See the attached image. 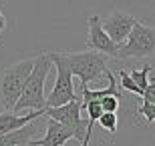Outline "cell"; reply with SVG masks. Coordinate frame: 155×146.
I'll list each match as a JSON object with an SVG mask.
<instances>
[{
	"label": "cell",
	"mask_w": 155,
	"mask_h": 146,
	"mask_svg": "<svg viewBox=\"0 0 155 146\" xmlns=\"http://www.w3.org/2000/svg\"><path fill=\"white\" fill-rule=\"evenodd\" d=\"M45 116V110H40V112H28V114H16V112H0V136L8 134V132H14V130L22 128L26 124L35 122L36 118Z\"/></svg>",
	"instance_id": "obj_10"
},
{
	"label": "cell",
	"mask_w": 155,
	"mask_h": 146,
	"mask_svg": "<svg viewBox=\"0 0 155 146\" xmlns=\"http://www.w3.org/2000/svg\"><path fill=\"white\" fill-rule=\"evenodd\" d=\"M137 112L141 114V116H145V122L147 124L155 122V104H151V102H141V106L137 108Z\"/></svg>",
	"instance_id": "obj_15"
},
{
	"label": "cell",
	"mask_w": 155,
	"mask_h": 146,
	"mask_svg": "<svg viewBox=\"0 0 155 146\" xmlns=\"http://www.w3.org/2000/svg\"><path fill=\"white\" fill-rule=\"evenodd\" d=\"M81 110H83V104H81V98L64 104V106L58 108H46L45 114L51 120L58 122L61 126L69 130L75 140H81V146H89L91 140V132H93V124L85 118H81Z\"/></svg>",
	"instance_id": "obj_4"
},
{
	"label": "cell",
	"mask_w": 155,
	"mask_h": 146,
	"mask_svg": "<svg viewBox=\"0 0 155 146\" xmlns=\"http://www.w3.org/2000/svg\"><path fill=\"white\" fill-rule=\"evenodd\" d=\"M81 104H83V102H81ZM83 108L89 112V122H91V124H95L99 118L105 114L103 106H101V102H89V104H83Z\"/></svg>",
	"instance_id": "obj_13"
},
{
	"label": "cell",
	"mask_w": 155,
	"mask_h": 146,
	"mask_svg": "<svg viewBox=\"0 0 155 146\" xmlns=\"http://www.w3.org/2000/svg\"><path fill=\"white\" fill-rule=\"evenodd\" d=\"M137 22H139L137 18L133 16V14H127V12H113V14H109L105 20H101L103 30L107 32V36H109L117 46L123 44L127 40V36L131 34L133 26Z\"/></svg>",
	"instance_id": "obj_8"
},
{
	"label": "cell",
	"mask_w": 155,
	"mask_h": 146,
	"mask_svg": "<svg viewBox=\"0 0 155 146\" xmlns=\"http://www.w3.org/2000/svg\"><path fill=\"white\" fill-rule=\"evenodd\" d=\"M141 98H143V102L155 104V68L151 70V80H149V84H147V88H145V92L141 94Z\"/></svg>",
	"instance_id": "obj_16"
},
{
	"label": "cell",
	"mask_w": 155,
	"mask_h": 146,
	"mask_svg": "<svg viewBox=\"0 0 155 146\" xmlns=\"http://www.w3.org/2000/svg\"><path fill=\"white\" fill-rule=\"evenodd\" d=\"M48 58L51 62L57 66V80H54V86H52L51 94L45 102V110L46 108H58V106H64L69 102L77 100L75 96V86H73V74L63 62L58 60L52 52H48Z\"/></svg>",
	"instance_id": "obj_6"
},
{
	"label": "cell",
	"mask_w": 155,
	"mask_h": 146,
	"mask_svg": "<svg viewBox=\"0 0 155 146\" xmlns=\"http://www.w3.org/2000/svg\"><path fill=\"white\" fill-rule=\"evenodd\" d=\"M64 66L71 70L73 76H79L81 88H87L89 82L99 78H105L107 68V58L103 54L85 50V52H52Z\"/></svg>",
	"instance_id": "obj_2"
},
{
	"label": "cell",
	"mask_w": 155,
	"mask_h": 146,
	"mask_svg": "<svg viewBox=\"0 0 155 146\" xmlns=\"http://www.w3.org/2000/svg\"><path fill=\"white\" fill-rule=\"evenodd\" d=\"M97 122L101 124V128L107 130V132H111V134H115V132H117V114L105 112L103 116L97 120Z\"/></svg>",
	"instance_id": "obj_14"
},
{
	"label": "cell",
	"mask_w": 155,
	"mask_h": 146,
	"mask_svg": "<svg viewBox=\"0 0 155 146\" xmlns=\"http://www.w3.org/2000/svg\"><path fill=\"white\" fill-rule=\"evenodd\" d=\"M4 30H6V18L2 14V10H0V32H4Z\"/></svg>",
	"instance_id": "obj_18"
},
{
	"label": "cell",
	"mask_w": 155,
	"mask_h": 146,
	"mask_svg": "<svg viewBox=\"0 0 155 146\" xmlns=\"http://www.w3.org/2000/svg\"><path fill=\"white\" fill-rule=\"evenodd\" d=\"M87 48L91 52L103 54L105 58H117V44L107 36V32L103 30L101 24V16H91L89 18V36H87Z\"/></svg>",
	"instance_id": "obj_7"
},
{
	"label": "cell",
	"mask_w": 155,
	"mask_h": 146,
	"mask_svg": "<svg viewBox=\"0 0 155 146\" xmlns=\"http://www.w3.org/2000/svg\"><path fill=\"white\" fill-rule=\"evenodd\" d=\"M151 70H153V66L145 62L141 70H133V72H129V76H131L133 82H135V86L141 90V94L145 92V88H147V84H149V74H151Z\"/></svg>",
	"instance_id": "obj_11"
},
{
	"label": "cell",
	"mask_w": 155,
	"mask_h": 146,
	"mask_svg": "<svg viewBox=\"0 0 155 146\" xmlns=\"http://www.w3.org/2000/svg\"><path fill=\"white\" fill-rule=\"evenodd\" d=\"M119 82H117V86H119L121 90H125V92H133V94H139L141 96V90L135 86V82H133V78L129 76V72L127 70H119Z\"/></svg>",
	"instance_id": "obj_12"
},
{
	"label": "cell",
	"mask_w": 155,
	"mask_h": 146,
	"mask_svg": "<svg viewBox=\"0 0 155 146\" xmlns=\"http://www.w3.org/2000/svg\"><path fill=\"white\" fill-rule=\"evenodd\" d=\"M155 54V28L143 22L133 26L131 34L123 44L117 46V60L129 58H149Z\"/></svg>",
	"instance_id": "obj_5"
},
{
	"label": "cell",
	"mask_w": 155,
	"mask_h": 146,
	"mask_svg": "<svg viewBox=\"0 0 155 146\" xmlns=\"http://www.w3.org/2000/svg\"><path fill=\"white\" fill-rule=\"evenodd\" d=\"M119 102H121V98H119V96H105L103 100H101V106H103V110H105V112L115 114V110L119 108Z\"/></svg>",
	"instance_id": "obj_17"
},
{
	"label": "cell",
	"mask_w": 155,
	"mask_h": 146,
	"mask_svg": "<svg viewBox=\"0 0 155 146\" xmlns=\"http://www.w3.org/2000/svg\"><path fill=\"white\" fill-rule=\"evenodd\" d=\"M32 66L35 58H24L0 72V104L6 112H14V106L20 100L24 84L32 72Z\"/></svg>",
	"instance_id": "obj_3"
},
{
	"label": "cell",
	"mask_w": 155,
	"mask_h": 146,
	"mask_svg": "<svg viewBox=\"0 0 155 146\" xmlns=\"http://www.w3.org/2000/svg\"><path fill=\"white\" fill-rule=\"evenodd\" d=\"M51 58L48 54H38L35 58V66H32V72H30L26 84H24L22 96L20 100L16 102L14 106V112H40L45 110V82L46 76H48V70H51Z\"/></svg>",
	"instance_id": "obj_1"
},
{
	"label": "cell",
	"mask_w": 155,
	"mask_h": 146,
	"mask_svg": "<svg viewBox=\"0 0 155 146\" xmlns=\"http://www.w3.org/2000/svg\"><path fill=\"white\" fill-rule=\"evenodd\" d=\"M71 138H73V134H71L64 126H61L58 122H54V120L48 118V120H46L45 136H42L40 140H32L28 146H63V144H67Z\"/></svg>",
	"instance_id": "obj_9"
}]
</instances>
